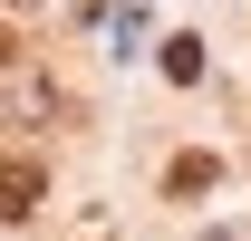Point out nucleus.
<instances>
[{
    "label": "nucleus",
    "mask_w": 251,
    "mask_h": 241,
    "mask_svg": "<svg viewBox=\"0 0 251 241\" xmlns=\"http://www.w3.org/2000/svg\"><path fill=\"white\" fill-rule=\"evenodd\" d=\"M49 116H58V87L0 39V125H49Z\"/></svg>",
    "instance_id": "nucleus-1"
},
{
    "label": "nucleus",
    "mask_w": 251,
    "mask_h": 241,
    "mask_svg": "<svg viewBox=\"0 0 251 241\" xmlns=\"http://www.w3.org/2000/svg\"><path fill=\"white\" fill-rule=\"evenodd\" d=\"M213 183H222V154H174V164H164V193H184V203L213 193Z\"/></svg>",
    "instance_id": "nucleus-3"
},
{
    "label": "nucleus",
    "mask_w": 251,
    "mask_h": 241,
    "mask_svg": "<svg viewBox=\"0 0 251 241\" xmlns=\"http://www.w3.org/2000/svg\"><path fill=\"white\" fill-rule=\"evenodd\" d=\"M164 77L193 87V77H203V39H164Z\"/></svg>",
    "instance_id": "nucleus-4"
},
{
    "label": "nucleus",
    "mask_w": 251,
    "mask_h": 241,
    "mask_svg": "<svg viewBox=\"0 0 251 241\" xmlns=\"http://www.w3.org/2000/svg\"><path fill=\"white\" fill-rule=\"evenodd\" d=\"M39 193H49V174H39L29 154H0V222H29Z\"/></svg>",
    "instance_id": "nucleus-2"
}]
</instances>
